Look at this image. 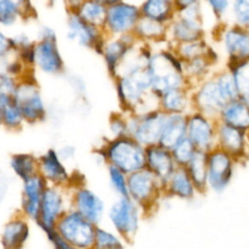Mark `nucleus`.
I'll return each instance as SVG.
<instances>
[{
    "label": "nucleus",
    "instance_id": "21",
    "mask_svg": "<svg viewBox=\"0 0 249 249\" xmlns=\"http://www.w3.org/2000/svg\"><path fill=\"white\" fill-rule=\"evenodd\" d=\"M47 186V182L39 174L22 181L20 214L29 221L35 222L37 219L42 196Z\"/></svg>",
    "mask_w": 249,
    "mask_h": 249
},
{
    "label": "nucleus",
    "instance_id": "25",
    "mask_svg": "<svg viewBox=\"0 0 249 249\" xmlns=\"http://www.w3.org/2000/svg\"><path fill=\"white\" fill-rule=\"evenodd\" d=\"M160 109L166 114L188 115L193 109L191 89L179 88L166 91L159 100Z\"/></svg>",
    "mask_w": 249,
    "mask_h": 249
},
{
    "label": "nucleus",
    "instance_id": "19",
    "mask_svg": "<svg viewBox=\"0 0 249 249\" xmlns=\"http://www.w3.org/2000/svg\"><path fill=\"white\" fill-rule=\"evenodd\" d=\"M38 174L48 185L71 186L72 176L58 152L49 149L38 158Z\"/></svg>",
    "mask_w": 249,
    "mask_h": 249
},
{
    "label": "nucleus",
    "instance_id": "46",
    "mask_svg": "<svg viewBox=\"0 0 249 249\" xmlns=\"http://www.w3.org/2000/svg\"><path fill=\"white\" fill-rule=\"evenodd\" d=\"M48 240L50 241L53 249H77L71 243H69L66 239H64L61 235H59L55 230L46 233Z\"/></svg>",
    "mask_w": 249,
    "mask_h": 249
},
{
    "label": "nucleus",
    "instance_id": "38",
    "mask_svg": "<svg viewBox=\"0 0 249 249\" xmlns=\"http://www.w3.org/2000/svg\"><path fill=\"white\" fill-rule=\"evenodd\" d=\"M234 78L239 98L248 102L249 100V59L238 64L227 67Z\"/></svg>",
    "mask_w": 249,
    "mask_h": 249
},
{
    "label": "nucleus",
    "instance_id": "41",
    "mask_svg": "<svg viewBox=\"0 0 249 249\" xmlns=\"http://www.w3.org/2000/svg\"><path fill=\"white\" fill-rule=\"evenodd\" d=\"M107 172L110 185L114 192L119 196H128L127 174L111 164H107Z\"/></svg>",
    "mask_w": 249,
    "mask_h": 249
},
{
    "label": "nucleus",
    "instance_id": "31",
    "mask_svg": "<svg viewBox=\"0 0 249 249\" xmlns=\"http://www.w3.org/2000/svg\"><path fill=\"white\" fill-rule=\"evenodd\" d=\"M30 13V0H0V27H13Z\"/></svg>",
    "mask_w": 249,
    "mask_h": 249
},
{
    "label": "nucleus",
    "instance_id": "9",
    "mask_svg": "<svg viewBox=\"0 0 249 249\" xmlns=\"http://www.w3.org/2000/svg\"><path fill=\"white\" fill-rule=\"evenodd\" d=\"M166 115L160 109L139 115L126 114L128 135L145 148L158 144Z\"/></svg>",
    "mask_w": 249,
    "mask_h": 249
},
{
    "label": "nucleus",
    "instance_id": "16",
    "mask_svg": "<svg viewBox=\"0 0 249 249\" xmlns=\"http://www.w3.org/2000/svg\"><path fill=\"white\" fill-rule=\"evenodd\" d=\"M221 42L228 57L227 67L249 59V28L231 23L222 29Z\"/></svg>",
    "mask_w": 249,
    "mask_h": 249
},
{
    "label": "nucleus",
    "instance_id": "56",
    "mask_svg": "<svg viewBox=\"0 0 249 249\" xmlns=\"http://www.w3.org/2000/svg\"><path fill=\"white\" fill-rule=\"evenodd\" d=\"M248 103H249V100H248Z\"/></svg>",
    "mask_w": 249,
    "mask_h": 249
},
{
    "label": "nucleus",
    "instance_id": "24",
    "mask_svg": "<svg viewBox=\"0 0 249 249\" xmlns=\"http://www.w3.org/2000/svg\"><path fill=\"white\" fill-rule=\"evenodd\" d=\"M164 196L185 200L193 199L196 193L195 185L185 166H177L163 185Z\"/></svg>",
    "mask_w": 249,
    "mask_h": 249
},
{
    "label": "nucleus",
    "instance_id": "18",
    "mask_svg": "<svg viewBox=\"0 0 249 249\" xmlns=\"http://www.w3.org/2000/svg\"><path fill=\"white\" fill-rule=\"evenodd\" d=\"M217 147L230 154L236 162L248 159L249 149L246 141V131L217 121Z\"/></svg>",
    "mask_w": 249,
    "mask_h": 249
},
{
    "label": "nucleus",
    "instance_id": "29",
    "mask_svg": "<svg viewBox=\"0 0 249 249\" xmlns=\"http://www.w3.org/2000/svg\"><path fill=\"white\" fill-rule=\"evenodd\" d=\"M132 33L139 42L149 45L167 41V25L142 16L137 21Z\"/></svg>",
    "mask_w": 249,
    "mask_h": 249
},
{
    "label": "nucleus",
    "instance_id": "5",
    "mask_svg": "<svg viewBox=\"0 0 249 249\" xmlns=\"http://www.w3.org/2000/svg\"><path fill=\"white\" fill-rule=\"evenodd\" d=\"M70 208L71 187L48 185L43 193L35 222L45 233H48L55 229L58 220Z\"/></svg>",
    "mask_w": 249,
    "mask_h": 249
},
{
    "label": "nucleus",
    "instance_id": "53",
    "mask_svg": "<svg viewBox=\"0 0 249 249\" xmlns=\"http://www.w3.org/2000/svg\"><path fill=\"white\" fill-rule=\"evenodd\" d=\"M246 141H247V146L249 149V130L246 131Z\"/></svg>",
    "mask_w": 249,
    "mask_h": 249
},
{
    "label": "nucleus",
    "instance_id": "45",
    "mask_svg": "<svg viewBox=\"0 0 249 249\" xmlns=\"http://www.w3.org/2000/svg\"><path fill=\"white\" fill-rule=\"evenodd\" d=\"M18 80L10 75L0 73V96L13 95Z\"/></svg>",
    "mask_w": 249,
    "mask_h": 249
},
{
    "label": "nucleus",
    "instance_id": "8",
    "mask_svg": "<svg viewBox=\"0 0 249 249\" xmlns=\"http://www.w3.org/2000/svg\"><path fill=\"white\" fill-rule=\"evenodd\" d=\"M95 229L96 225L70 208L58 220L54 230L77 249H92Z\"/></svg>",
    "mask_w": 249,
    "mask_h": 249
},
{
    "label": "nucleus",
    "instance_id": "14",
    "mask_svg": "<svg viewBox=\"0 0 249 249\" xmlns=\"http://www.w3.org/2000/svg\"><path fill=\"white\" fill-rule=\"evenodd\" d=\"M67 39L78 43L80 46L92 49L100 54L106 35L102 28L93 26L84 21L76 12H68Z\"/></svg>",
    "mask_w": 249,
    "mask_h": 249
},
{
    "label": "nucleus",
    "instance_id": "2",
    "mask_svg": "<svg viewBox=\"0 0 249 249\" xmlns=\"http://www.w3.org/2000/svg\"><path fill=\"white\" fill-rule=\"evenodd\" d=\"M106 164H111L125 174L145 167V147L129 135L110 138L97 151Z\"/></svg>",
    "mask_w": 249,
    "mask_h": 249
},
{
    "label": "nucleus",
    "instance_id": "55",
    "mask_svg": "<svg viewBox=\"0 0 249 249\" xmlns=\"http://www.w3.org/2000/svg\"><path fill=\"white\" fill-rule=\"evenodd\" d=\"M0 249H2V248H1V246H0Z\"/></svg>",
    "mask_w": 249,
    "mask_h": 249
},
{
    "label": "nucleus",
    "instance_id": "27",
    "mask_svg": "<svg viewBox=\"0 0 249 249\" xmlns=\"http://www.w3.org/2000/svg\"><path fill=\"white\" fill-rule=\"evenodd\" d=\"M216 58L217 55L211 48L207 54L184 61V75L191 89L209 77L211 66L215 63Z\"/></svg>",
    "mask_w": 249,
    "mask_h": 249
},
{
    "label": "nucleus",
    "instance_id": "51",
    "mask_svg": "<svg viewBox=\"0 0 249 249\" xmlns=\"http://www.w3.org/2000/svg\"><path fill=\"white\" fill-rule=\"evenodd\" d=\"M96 1H99V2H101L103 4H105L106 6H109V5H112V4L124 1V0H96Z\"/></svg>",
    "mask_w": 249,
    "mask_h": 249
},
{
    "label": "nucleus",
    "instance_id": "50",
    "mask_svg": "<svg viewBox=\"0 0 249 249\" xmlns=\"http://www.w3.org/2000/svg\"><path fill=\"white\" fill-rule=\"evenodd\" d=\"M83 1H84V0H64L63 3L65 4V6H66L68 12H69V11L74 12V11L77 10V8L81 5V3H82Z\"/></svg>",
    "mask_w": 249,
    "mask_h": 249
},
{
    "label": "nucleus",
    "instance_id": "49",
    "mask_svg": "<svg viewBox=\"0 0 249 249\" xmlns=\"http://www.w3.org/2000/svg\"><path fill=\"white\" fill-rule=\"evenodd\" d=\"M173 1H174V4L176 6L177 11H179V10H182V9L188 7V6L200 3L203 0H173Z\"/></svg>",
    "mask_w": 249,
    "mask_h": 249
},
{
    "label": "nucleus",
    "instance_id": "48",
    "mask_svg": "<svg viewBox=\"0 0 249 249\" xmlns=\"http://www.w3.org/2000/svg\"><path fill=\"white\" fill-rule=\"evenodd\" d=\"M38 39L54 40V39H56V33L52 27L43 26L38 31Z\"/></svg>",
    "mask_w": 249,
    "mask_h": 249
},
{
    "label": "nucleus",
    "instance_id": "39",
    "mask_svg": "<svg viewBox=\"0 0 249 249\" xmlns=\"http://www.w3.org/2000/svg\"><path fill=\"white\" fill-rule=\"evenodd\" d=\"M213 77L227 103L236 98H239L233 75L229 69L226 68L225 70H221L215 73Z\"/></svg>",
    "mask_w": 249,
    "mask_h": 249
},
{
    "label": "nucleus",
    "instance_id": "26",
    "mask_svg": "<svg viewBox=\"0 0 249 249\" xmlns=\"http://www.w3.org/2000/svg\"><path fill=\"white\" fill-rule=\"evenodd\" d=\"M187 136V115L167 114L158 144L171 150L180 140Z\"/></svg>",
    "mask_w": 249,
    "mask_h": 249
},
{
    "label": "nucleus",
    "instance_id": "10",
    "mask_svg": "<svg viewBox=\"0 0 249 249\" xmlns=\"http://www.w3.org/2000/svg\"><path fill=\"white\" fill-rule=\"evenodd\" d=\"M141 17L139 6L124 1L107 6L102 30L107 37L131 33Z\"/></svg>",
    "mask_w": 249,
    "mask_h": 249
},
{
    "label": "nucleus",
    "instance_id": "7",
    "mask_svg": "<svg viewBox=\"0 0 249 249\" xmlns=\"http://www.w3.org/2000/svg\"><path fill=\"white\" fill-rule=\"evenodd\" d=\"M141 215L140 207L129 196H119L107 212L114 231L125 243L133 241L139 229Z\"/></svg>",
    "mask_w": 249,
    "mask_h": 249
},
{
    "label": "nucleus",
    "instance_id": "15",
    "mask_svg": "<svg viewBox=\"0 0 249 249\" xmlns=\"http://www.w3.org/2000/svg\"><path fill=\"white\" fill-rule=\"evenodd\" d=\"M70 187L72 208L92 224L99 226L105 215V203L103 199L85 185Z\"/></svg>",
    "mask_w": 249,
    "mask_h": 249
},
{
    "label": "nucleus",
    "instance_id": "12",
    "mask_svg": "<svg viewBox=\"0 0 249 249\" xmlns=\"http://www.w3.org/2000/svg\"><path fill=\"white\" fill-rule=\"evenodd\" d=\"M236 160L224 150L216 147L207 153L208 189L222 193L230 185Z\"/></svg>",
    "mask_w": 249,
    "mask_h": 249
},
{
    "label": "nucleus",
    "instance_id": "33",
    "mask_svg": "<svg viewBox=\"0 0 249 249\" xmlns=\"http://www.w3.org/2000/svg\"><path fill=\"white\" fill-rule=\"evenodd\" d=\"M0 119L1 124L12 130L19 129L25 123L13 95L0 96Z\"/></svg>",
    "mask_w": 249,
    "mask_h": 249
},
{
    "label": "nucleus",
    "instance_id": "4",
    "mask_svg": "<svg viewBox=\"0 0 249 249\" xmlns=\"http://www.w3.org/2000/svg\"><path fill=\"white\" fill-rule=\"evenodd\" d=\"M202 2L177 11L175 18L167 24L166 40L170 45L205 38Z\"/></svg>",
    "mask_w": 249,
    "mask_h": 249
},
{
    "label": "nucleus",
    "instance_id": "44",
    "mask_svg": "<svg viewBox=\"0 0 249 249\" xmlns=\"http://www.w3.org/2000/svg\"><path fill=\"white\" fill-rule=\"evenodd\" d=\"M217 20H222L230 12L231 0H203Z\"/></svg>",
    "mask_w": 249,
    "mask_h": 249
},
{
    "label": "nucleus",
    "instance_id": "32",
    "mask_svg": "<svg viewBox=\"0 0 249 249\" xmlns=\"http://www.w3.org/2000/svg\"><path fill=\"white\" fill-rule=\"evenodd\" d=\"M197 194H204L207 185V153L196 150L191 160L185 166Z\"/></svg>",
    "mask_w": 249,
    "mask_h": 249
},
{
    "label": "nucleus",
    "instance_id": "47",
    "mask_svg": "<svg viewBox=\"0 0 249 249\" xmlns=\"http://www.w3.org/2000/svg\"><path fill=\"white\" fill-rule=\"evenodd\" d=\"M12 50L10 37L0 27V56L8 53Z\"/></svg>",
    "mask_w": 249,
    "mask_h": 249
},
{
    "label": "nucleus",
    "instance_id": "17",
    "mask_svg": "<svg viewBox=\"0 0 249 249\" xmlns=\"http://www.w3.org/2000/svg\"><path fill=\"white\" fill-rule=\"evenodd\" d=\"M34 67L46 75H59L64 71V61L57 41L37 39L33 46Z\"/></svg>",
    "mask_w": 249,
    "mask_h": 249
},
{
    "label": "nucleus",
    "instance_id": "43",
    "mask_svg": "<svg viewBox=\"0 0 249 249\" xmlns=\"http://www.w3.org/2000/svg\"><path fill=\"white\" fill-rule=\"evenodd\" d=\"M109 131L111 138L128 135L127 119L124 113H113L109 119Z\"/></svg>",
    "mask_w": 249,
    "mask_h": 249
},
{
    "label": "nucleus",
    "instance_id": "23",
    "mask_svg": "<svg viewBox=\"0 0 249 249\" xmlns=\"http://www.w3.org/2000/svg\"><path fill=\"white\" fill-rule=\"evenodd\" d=\"M30 236L29 220L21 214L9 219L0 233L2 249H22Z\"/></svg>",
    "mask_w": 249,
    "mask_h": 249
},
{
    "label": "nucleus",
    "instance_id": "35",
    "mask_svg": "<svg viewBox=\"0 0 249 249\" xmlns=\"http://www.w3.org/2000/svg\"><path fill=\"white\" fill-rule=\"evenodd\" d=\"M107 6L96 0H84L77 8V15L86 22L102 28L105 20Z\"/></svg>",
    "mask_w": 249,
    "mask_h": 249
},
{
    "label": "nucleus",
    "instance_id": "22",
    "mask_svg": "<svg viewBox=\"0 0 249 249\" xmlns=\"http://www.w3.org/2000/svg\"><path fill=\"white\" fill-rule=\"evenodd\" d=\"M145 167L151 170L164 185L177 167V164L170 150L160 144H155L145 148Z\"/></svg>",
    "mask_w": 249,
    "mask_h": 249
},
{
    "label": "nucleus",
    "instance_id": "36",
    "mask_svg": "<svg viewBox=\"0 0 249 249\" xmlns=\"http://www.w3.org/2000/svg\"><path fill=\"white\" fill-rule=\"evenodd\" d=\"M171 49L181 60L188 61L190 59L207 54L211 47L207 44L205 38H202L191 42L172 45Z\"/></svg>",
    "mask_w": 249,
    "mask_h": 249
},
{
    "label": "nucleus",
    "instance_id": "6",
    "mask_svg": "<svg viewBox=\"0 0 249 249\" xmlns=\"http://www.w3.org/2000/svg\"><path fill=\"white\" fill-rule=\"evenodd\" d=\"M13 98L25 123L35 124L47 117V105L39 86L30 75L18 80Z\"/></svg>",
    "mask_w": 249,
    "mask_h": 249
},
{
    "label": "nucleus",
    "instance_id": "42",
    "mask_svg": "<svg viewBox=\"0 0 249 249\" xmlns=\"http://www.w3.org/2000/svg\"><path fill=\"white\" fill-rule=\"evenodd\" d=\"M230 11L234 24L249 28V0H232Z\"/></svg>",
    "mask_w": 249,
    "mask_h": 249
},
{
    "label": "nucleus",
    "instance_id": "20",
    "mask_svg": "<svg viewBox=\"0 0 249 249\" xmlns=\"http://www.w3.org/2000/svg\"><path fill=\"white\" fill-rule=\"evenodd\" d=\"M136 43H138V40L132 32L119 37L106 36L100 54L103 56L108 73L113 79L117 75L122 60Z\"/></svg>",
    "mask_w": 249,
    "mask_h": 249
},
{
    "label": "nucleus",
    "instance_id": "3",
    "mask_svg": "<svg viewBox=\"0 0 249 249\" xmlns=\"http://www.w3.org/2000/svg\"><path fill=\"white\" fill-rule=\"evenodd\" d=\"M128 196L140 207L142 214H151L164 196L163 184L147 167L127 175Z\"/></svg>",
    "mask_w": 249,
    "mask_h": 249
},
{
    "label": "nucleus",
    "instance_id": "13",
    "mask_svg": "<svg viewBox=\"0 0 249 249\" xmlns=\"http://www.w3.org/2000/svg\"><path fill=\"white\" fill-rule=\"evenodd\" d=\"M217 121L197 111L187 115V137L196 150L208 153L217 147Z\"/></svg>",
    "mask_w": 249,
    "mask_h": 249
},
{
    "label": "nucleus",
    "instance_id": "52",
    "mask_svg": "<svg viewBox=\"0 0 249 249\" xmlns=\"http://www.w3.org/2000/svg\"><path fill=\"white\" fill-rule=\"evenodd\" d=\"M60 2H64V0H49V3L51 5H56V4L60 3Z\"/></svg>",
    "mask_w": 249,
    "mask_h": 249
},
{
    "label": "nucleus",
    "instance_id": "11",
    "mask_svg": "<svg viewBox=\"0 0 249 249\" xmlns=\"http://www.w3.org/2000/svg\"><path fill=\"white\" fill-rule=\"evenodd\" d=\"M194 111L218 120L219 114L227 104L213 76H209L191 89Z\"/></svg>",
    "mask_w": 249,
    "mask_h": 249
},
{
    "label": "nucleus",
    "instance_id": "1",
    "mask_svg": "<svg viewBox=\"0 0 249 249\" xmlns=\"http://www.w3.org/2000/svg\"><path fill=\"white\" fill-rule=\"evenodd\" d=\"M148 69L152 76L151 90L159 98L168 90L190 88L184 75V61L170 48L153 52Z\"/></svg>",
    "mask_w": 249,
    "mask_h": 249
},
{
    "label": "nucleus",
    "instance_id": "28",
    "mask_svg": "<svg viewBox=\"0 0 249 249\" xmlns=\"http://www.w3.org/2000/svg\"><path fill=\"white\" fill-rule=\"evenodd\" d=\"M218 121L241 130H249V103L241 98L228 102L219 114Z\"/></svg>",
    "mask_w": 249,
    "mask_h": 249
},
{
    "label": "nucleus",
    "instance_id": "54",
    "mask_svg": "<svg viewBox=\"0 0 249 249\" xmlns=\"http://www.w3.org/2000/svg\"><path fill=\"white\" fill-rule=\"evenodd\" d=\"M0 124H1V119H0Z\"/></svg>",
    "mask_w": 249,
    "mask_h": 249
},
{
    "label": "nucleus",
    "instance_id": "37",
    "mask_svg": "<svg viewBox=\"0 0 249 249\" xmlns=\"http://www.w3.org/2000/svg\"><path fill=\"white\" fill-rule=\"evenodd\" d=\"M124 240L116 232L96 226L92 249H124Z\"/></svg>",
    "mask_w": 249,
    "mask_h": 249
},
{
    "label": "nucleus",
    "instance_id": "30",
    "mask_svg": "<svg viewBox=\"0 0 249 249\" xmlns=\"http://www.w3.org/2000/svg\"><path fill=\"white\" fill-rule=\"evenodd\" d=\"M142 17L168 24L176 16L177 9L173 0H144L139 6Z\"/></svg>",
    "mask_w": 249,
    "mask_h": 249
},
{
    "label": "nucleus",
    "instance_id": "34",
    "mask_svg": "<svg viewBox=\"0 0 249 249\" xmlns=\"http://www.w3.org/2000/svg\"><path fill=\"white\" fill-rule=\"evenodd\" d=\"M10 167L21 181L38 174V158L28 153H18L11 157Z\"/></svg>",
    "mask_w": 249,
    "mask_h": 249
},
{
    "label": "nucleus",
    "instance_id": "40",
    "mask_svg": "<svg viewBox=\"0 0 249 249\" xmlns=\"http://www.w3.org/2000/svg\"><path fill=\"white\" fill-rule=\"evenodd\" d=\"M196 149L192 141L186 136L180 140L171 150V155L177 166H186L195 155Z\"/></svg>",
    "mask_w": 249,
    "mask_h": 249
}]
</instances>
